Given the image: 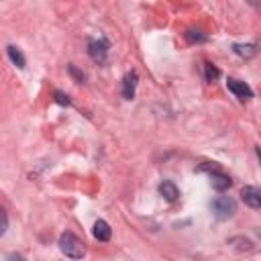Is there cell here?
Masks as SVG:
<instances>
[{
  "mask_svg": "<svg viewBox=\"0 0 261 261\" xmlns=\"http://www.w3.org/2000/svg\"><path fill=\"white\" fill-rule=\"evenodd\" d=\"M59 249L65 257H71V259H82L86 255V247L84 243L69 230H65L61 237H59Z\"/></svg>",
  "mask_w": 261,
  "mask_h": 261,
  "instance_id": "1",
  "label": "cell"
},
{
  "mask_svg": "<svg viewBox=\"0 0 261 261\" xmlns=\"http://www.w3.org/2000/svg\"><path fill=\"white\" fill-rule=\"evenodd\" d=\"M210 208H212V212H214L216 218L226 220V218L234 216V212H237V202H234L230 196H216V198L212 200Z\"/></svg>",
  "mask_w": 261,
  "mask_h": 261,
  "instance_id": "2",
  "label": "cell"
},
{
  "mask_svg": "<svg viewBox=\"0 0 261 261\" xmlns=\"http://www.w3.org/2000/svg\"><path fill=\"white\" fill-rule=\"evenodd\" d=\"M108 49H110V43L100 37V39H90L88 41V55L96 61V63H104L106 57H108Z\"/></svg>",
  "mask_w": 261,
  "mask_h": 261,
  "instance_id": "3",
  "label": "cell"
},
{
  "mask_svg": "<svg viewBox=\"0 0 261 261\" xmlns=\"http://www.w3.org/2000/svg\"><path fill=\"white\" fill-rule=\"evenodd\" d=\"M226 88H228L239 100H249V98H253V90L249 88V84H245V82H241V80H237V77H228V80H226Z\"/></svg>",
  "mask_w": 261,
  "mask_h": 261,
  "instance_id": "4",
  "label": "cell"
},
{
  "mask_svg": "<svg viewBox=\"0 0 261 261\" xmlns=\"http://www.w3.org/2000/svg\"><path fill=\"white\" fill-rule=\"evenodd\" d=\"M210 186H212L216 192H224V190H228V188L232 186V179H230L226 173H222L220 169H212V171H210Z\"/></svg>",
  "mask_w": 261,
  "mask_h": 261,
  "instance_id": "5",
  "label": "cell"
},
{
  "mask_svg": "<svg viewBox=\"0 0 261 261\" xmlns=\"http://www.w3.org/2000/svg\"><path fill=\"white\" fill-rule=\"evenodd\" d=\"M241 198H243V202L247 204V206H251V208H259L261 206V192L255 188V186H245L243 190H241Z\"/></svg>",
  "mask_w": 261,
  "mask_h": 261,
  "instance_id": "6",
  "label": "cell"
},
{
  "mask_svg": "<svg viewBox=\"0 0 261 261\" xmlns=\"http://www.w3.org/2000/svg\"><path fill=\"white\" fill-rule=\"evenodd\" d=\"M137 82H139L137 71H128L124 75V80H122V98L124 100H133L135 90H137Z\"/></svg>",
  "mask_w": 261,
  "mask_h": 261,
  "instance_id": "7",
  "label": "cell"
},
{
  "mask_svg": "<svg viewBox=\"0 0 261 261\" xmlns=\"http://www.w3.org/2000/svg\"><path fill=\"white\" fill-rule=\"evenodd\" d=\"M159 194H161L167 202H175V200L179 198V190H177V186H175L173 181H161V184H159Z\"/></svg>",
  "mask_w": 261,
  "mask_h": 261,
  "instance_id": "8",
  "label": "cell"
},
{
  "mask_svg": "<svg viewBox=\"0 0 261 261\" xmlns=\"http://www.w3.org/2000/svg\"><path fill=\"white\" fill-rule=\"evenodd\" d=\"M92 232H94V239H98V241H102V243L110 241V234H112V230H110V226H108L106 220H96Z\"/></svg>",
  "mask_w": 261,
  "mask_h": 261,
  "instance_id": "9",
  "label": "cell"
},
{
  "mask_svg": "<svg viewBox=\"0 0 261 261\" xmlns=\"http://www.w3.org/2000/svg\"><path fill=\"white\" fill-rule=\"evenodd\" d=\"M232 51L239 55V57H243V59H251V57H255L257 55V45L255 43H237V45H232Z\"/></svg>",
  "mask_w": 261,
  "mask_h": 261,
  "instance_id": "10",
  "label": "cell"
},
{
  "mask_svg": "<svg viewBox=\"0 0 261 261\" xmlns=\"http://www.w3.org/2000/svg\"><path fill=\"white\" fill-rule=\"evenodd\" d=\"M6 53H8V57H10V61L16 65V67H24V55L20 53V49L18 47H14V45H8L6 47Z\"/></svg>",
  "mask_w": 261,
  "mask_h": 261,
  "instance_id": "11",
  "label": "cell"
},
{
  "mask_svg": "<svg viewBox=\"0 0 261 261\" xmlns=\"http://www.w3.org/2000/svg\"><path fill=\"white\" fill-rule=\"evenodd\" d=\"M186 39L190 41V43H206V35L202 33V31H198V29H190V31H186Z\"/></svg>",
  "mask_w": 261,
  "mask_h": 261,
  "instance_id": "12",
  "label": "cell"
},
{
  "mask_svg": "<svg viewBox=\"0 0 261 261\" xmlns=\"http://www.w3.org/2000/svg\"><path fill=\"white\" fill-rule=\"evenodd\" d=\"M202 67H204V77H206L208 82H214V80H216V77L220 75L218 67H216L214 63H210V61H206V63H204Z\"/></svg>",
  "mask_w": 261,
  "mask_h": 261,
  "instance_id": "13",
  "label": "cell"
},
{
  "mask_svg": "<svg viewBox=\"0 0 261 261\" xmlns=\"http://www.w3.org/2000/svg\"><path fill=\"white\" fill-rule=\"evenodd\" d=\"M228 243H230V245H239L241 251H243V249H245V251H251V249H253V243H251L249 239H243V237H234V239H230Z\"/></svg>",
  "mask_w": 261,
  "mask_h": 261,
  "instance_id": "14",
  "label": "cell"
},
{
  "mask_svg": "<svg viewBox=\"0 0 261 261\" xmlns=\"http://www.w3.org/2000/svg\"><path fill=\"white\" fill-rule=\"evenodd\" d=\"M53 98H55V102H57V104H61V106H69V104H71L69 96H67V94H63V92H59V90H55V92H53Z\"/></svg>",
  "mask_w": 261,
  "mask_h": 261,
  "instance_id": "15",
  "label": "cell"
},
{
  "mask_svg": "<svg viewBox=\"0 0 261 261\" xmlns=\"http://www.w3.org/2000/svg\"><path fill=\"white\" fill-rule=\"evenodd\" d=\"M67 73H69V75H71V77H73L77 84H82V82H84V73H82V71H80L75 65H67Z\"/></svg>",
  "mask_w": 261,
  "mask_h": 261,
  "instance_id": "16",
  "label": "cell"
},
{
  "mask_svg": "<svg viewBox=\"0 0 261 261\" xmlns=\"http://www.w3.org/2000/svg\"><path fill=\"white\" fill-rule=\"evenodd\" d=\"M6 228H8V214H6V210L0 206V237L6 232Z\"/></svg>",
  "mask_w": 261,
  "mask_h": 261,
  "instance_id": "17",
  "label": "cell"
},
{
  "mask_svg": "<svg viewBox=\"0 0 261 261\" xmlns=\"http://www.w3.org/2000/svg\"><path fill=\"white\" fill-rule=\"evenodd\" d=\"M247 2H249L251 6H257V4H259V0H247Z\"/></svg>",
  "mask_w": 261,
  "mask_h": 261,
  "instance_id": "18",
  "label": "cell"
}]
</instances>
